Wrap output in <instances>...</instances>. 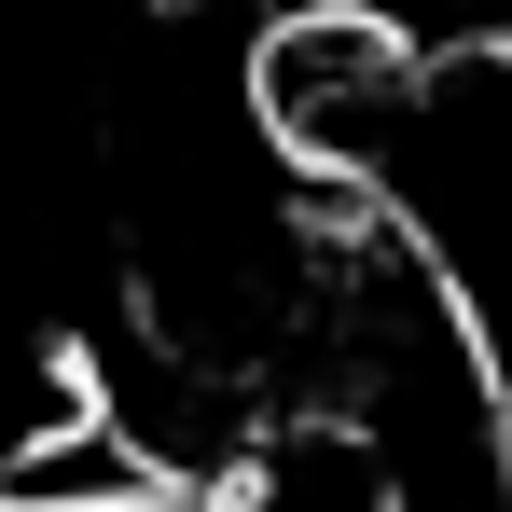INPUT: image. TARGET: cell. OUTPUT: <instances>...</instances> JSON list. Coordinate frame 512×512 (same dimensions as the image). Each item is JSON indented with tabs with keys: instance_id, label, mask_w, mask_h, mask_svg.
<instances>
[{
	"instance_id": "cell-1",
	"label": "cell",
	"mask_w": 512,
	"mask_h": 512,
	"mask_svg": "<svg viewBox=\"0 0 512 512\" xmlns=\"http://www.w3.org/2000/svg\"><path fill=\"white\" fill-rule=\"evenodd\" d=\"M360 208H388L416 236V263L457 291V319L485 346V374L512 388V42L416 70V111H402Z\"/></svg>"
},
{
	"instance_id": "cell-2",
	"label": "cell",
	"mask_w": 512,
	"mask_h": 512,
	"mask_svg": "<svg viewBox=\"0 0 512 512\" xmlns=\"http://www.w3.org/2000/svg\"><path fill=\"white\" fill-rule=\"evenodd\" d=\"M416 70H429V56L374 14V0H277L263 42H250V70H236V97H250V125L277 139L291 180L374 194L402 111H416Z\"/></svg>"
}]
</instances>
